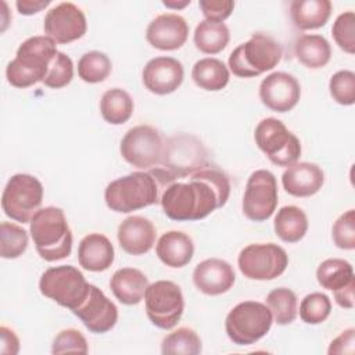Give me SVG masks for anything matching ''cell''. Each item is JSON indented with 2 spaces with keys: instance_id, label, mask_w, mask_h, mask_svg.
<instances>
[{
  "instance_id": "cell-7",
  "label": "cell",
  "mask_w": 355,
  "mask_h": 355,
  "mask_svg": "<svg viewBox=\"0 0 355 355\" xmlns=\"http://www.w3.org/2000/svg\"><path fill=\"white\" fill-rule=\"evenodd\" d=\"M40 293L73 312L89 295L90 283L83 273L72 265L47 268L39 280Z\"/></svg>"
},
{
  "instance_id": "cell-6",
  "label": "cell",
  "mask_w": 355,
  "mask_h": 355,
  "mask_svg": "<svg viewBox=\"0 0 355 355\" xmlns=\"http://www.w3.org/2000/svg\"><path fill=\"white\" fill-rule=\"evenodd\" d=\"M282 55L283 49L276 39L257 32L230 53L227 67L239 78H254L273 69L280 62Z\"/></svg>"
},
{
  "instance_id": "cell-36",
  "label": "cell",
  "mask_w": 355,
  "mask_h": 355,
  "mask_svg": "<svg viewBox=\"0 0 355 355\" xmlns=\"http://www.w3.org/2000/svg\"><path fill=\"white\" fill-rule=\"evenodd\" d=\"M28 232L12 222L0 223V255L4 259L19 258L28 248Z\"/></svg>"
},
{
  "instance_id": "cell-21",
  "label": "cell",
  "mask_w": 355,
  "mask_h": 355,
  "mask_svg": "<svg viewBox=\"0 0 355 355\" xmlns=\"http://www.w3.org/2000/svg\"><path fill=\"white\" fill-rule=\"evenodd\" d=\"M116 237L125 252L144 255L154 247L157 230L150 219L140 215H130L119 223Z\"/></svg>"
},
{
  "instance_id": "cell-35",
  "label": "cell",
  "mask_w": 355,
  "mask_h": 355,
  "mask_svg": "<svg viewBox=\"0 0 355 355\" xmlns=\"http://www.w3.org/2000/svg\"><path fill=\"white\" fill-rule=\"evenodd\" d=\"M112 71L110 57L98 50L85 53L78 61V75L86 83L104 82Z\"/></svg>"
},
{
  "instance_id": "cell-5",
  "label": "cell",
  "mask_w": 355,
  "mask_h": 355,
  "mask_svg": "<svg viewBox=\"0 0 355 355\" xmlns=\"http://www.w3.org/2000/svg\"><path fill=\"white\" fill-rule=\"evenodd\" d=\"M29 233L42 259L55 262L69 257L72 232L61 208L53 205L40 208L29 222Z\"/></svg>"
},
{
  "instance_id": "cell-1",
  "label": "cell",
  "mask_w": 355,
  "mask_h": 355,
  "mask_svg": "<svg viewBox=\"0 0 355 355\" xmlns=\"http://www.w3.org/2000/svg\"><path fill=\"white\" fill-rule=\"evenodd\" d=\"M187 179L169 183L161 193L159 204L169 219L200 220L227 202L230 180L223 171L207 165Z\"/></svg>"
},
{
  "instance_id": "cell-16",
  "label": "cell",
  "mask_w": 355,
  "mask_h": 355,
  "mask_svg": "<svg viewBox=\"0 0 355 355\" xmlns=\"http://www.w3.org/2000/svg\"><path fill=\"white\" fill-rule=\"evenodd\" d=\"M301 86L295 76L291 73L276 71L259 83V98L261 103L275 112L291 111L300 101Z\"/></svg>"
},
{
  "instance_id": "cell-24",
  "label": "cell",
  "mask_w": 355,
  "mask_h": 355,
  "mask_svg": "<svg viewBox=\"0 0 355 355\" xmlns=\"http://www.w3.org/2000/svg\"><path fill=\"white\" fill-rule=\"evenodd\" d=\"M155 254L169 268L186 266L194 255L193 239L180 230H169L161 234L155 244Z\"/></svg>"
},
{
  "instance_id": "cell-39",
  "label": "cell",
  "mask_w": 355,
  "mask_h": 355,
  "mask_svg": "<svg viewBox=\"0 0 355 355\" xmlns=\"http://www.w3.org/2000/svg\"><path fill=\"white\" fill-rule=\"evenodd\" d=\"M331 35L336 44L343 51L347 54H355V12H341L331 26Z\"/></svg>"
},
{
  "instance_id": "cell-38",
  "label": "cell",
  "mask_w": 355,
  "mask_h": 355,
  "mask_svg": "<svg viewBox=\"0 0 355 355\" xmlns=\"http://www.w3.org/2000/svg\"><path fill=\"white\" fill-rule=\"evenodd\" d=\"M73 78V62L69 55L58 51L51 60L43 85L50 89H62L71 83Z\"/></svg>"
},
{
  "instance_id": "cell-34",
  "label": "cell",
  "mask_w": 355,
  "mask_h": 355,
  "mask_svg": "<svg viewBox=\"0 0 355 355\" xmlns=\"http://www.w3.org/2000/svg\"><path fill=\"white\" fill-rule=\"evenodd\" d=\"M201 349V338L190 327H178L168 333L161 343V352L164 355H198Z\"/></svg>"
},
{
  "instance_id": "cell-22",
  "label": "cell",
  "mask_w": 355,
  "mask_h": 355,
  "mask_svg": "<svg viewBox=\"0 0 355 355\" xmlns=\"http://www.w3.org/2000/svg\"><path fill=\"white\" fill-rule=\"evenodd\" d=\"M324 183L323 169L313 162H295L283 172L282 184L293 197L315 196Z\"/></svg>"
},
{
  "instance_id": "cell-29",
  "label": "cell",
  "mask_w": 355,
  "mask_h": 355,
  "mask_svg": "<svg viewBox=\"0 0 355 355\" xmlns=\"http://www.w3.org/2000/svg\"><path fill=\"white\" fill-rule=\"evenodd\" d=\"M191 78L200 89L207 92H219L229 83L230 72L219 58L205 57L196 61L191 69Z\"/></svg>"
},
{
  "instance_id": "cell-33",
  "label": "cell",
  "mask_w": 355,
  "mask_h": 355,
  "mask_svg": "<svg viewBox=\"0 0 355 355\" xmlns=\"http://www.w3.org/2000/svg\"><path fill=\"white\" fill-rule=\"evenodd\" d=\"M266 305L272 312L273 320L280 326L293 323L298 313V300L293 290L277 287L266 295Z\"/></svg>"
},
{
  "instance_id": "cell-23",
  "label": "cell",
  "mask_w": 355,
  "mask_h": 355,
  "mask_svg": "<svg viewBox=\"0 0 355 355\" xmlns=\"http://www.w3.org/2000/svg\"><path fill=\"white\" fill-rule=\"evenodd\" d=\"M114 258V245L101 233L86 234L78 245V262L85 270L104 272L112 265Z\"/></svg>"
},
{
  "instance_id": "cell-45",
  "label": "cell",
  "mask_w": 355,
  "mask_h": 355,
  "mask_svg": "<svg viewBox=\"0 0 355 355\" xmlns=\"http://www.w3.org/2000/svg\"><path fill=\"white\" fill-rule=\"evenodd\" d=\"M0 352L6 355H15L19 352V338L15 331L7 326L0 327Z\"/></svg>"
},
{
  "instance_id": "cell-14",
  "label": "cell",
  "mask_w": 355,
  "mask_h": 355,
  "mask_svg": "<svg viewBox=\"0 0 355 355\" xmlns=\"http://www.w3.org/2000/svg\"><path fill=\"white\" fill-rule=\"evenodd\" d=\"M279 201L277 182L268 169L254 171L247 180L243 196V214L252 222H265L276 211Z\"/></svg>"
},
{
  "instance_id": "cell-20",
  "label": "cell",
  "mask_w": 355,
  "mask_h": 355,
  "mask_svg": "<svg viewBox=\"0 0 355 355\" xmlns=\"http://www.w3.org/2000/svg\"><path fill=\"white\" fill-rule=\"evenodd\" d=\"M236 282L233 266L219 258H208L197 263L193 270V283L205 295L227 293Z\"/></svg>"
},
{
  "instance_id": "cell-26",
  "label": "cell",
  "mask_w": 355,
  "mask_h": 355,
  "mask_svg": "<svg viewBox=\"0 0 355 355\" xmlns=\"http://www.w3.org/2000/svg\"><path fill=\"white\" fill-rule=\"evenodd\" d=\"M331 10L329 0H294L290 3V18L297 29H319L329 21Z\"/></svg>"
},
{
  "instance_id": "cell-12",
  "label": "cell",
  "mask_w": 355,
  "mask_h": 355,
  "mask_svg": "<svg viewBox=\"0 0 355 355\" xmlns=\"http://www.w3.org/2000/svg\"><path fill=\"white\" fill-rule=\"evenodd\" d=\"M241 275L250 280H273L288 266L286 250L275 243H255L244 247L237 257Z\"/></svg>"
},
{
  "instance_id": "cell-28",
  "label": "cell",
  "mask_w": 355,
  "mask_h": 355,
  "mask_svg": "<svg viewBox=\"0 0 355 355\" xmlns=\"http://www.w3.org/2000/svg\"><path fill=\"white\" fill-rule=\"evenodd\" d=\"M308 216L297 205L282 207L273 220L276 236L284 243H298L308 232Z\"/></svg>"
},
{
  "instance_id": "cell-10",
  "label": "cell",
  "mask_w": 355,
  "mask_h": 355,
  "mask_svg": "<svg viewBox=\"0 0 355 355\" xmlns=\"http://www.w3.org/2000/svg\"><path fill=\"white\" fill-rule=\"evenodd\" d=\"M42 182L29 173L12 175L1 194V209L12 220L29 223L43 201Z\"/></svg>"
},
{
  "instance_id": "cell-13",
  "label": "cell",
  "mask_w": 355,
  "mask_h": 355,
  "mask_svg": "<svg viewBox=\"0 0 355 355\" xmlns=\"http://www.w3.org/2000/svg\"><path fill=\"white\" fill-rule=\"evenodd\" d=\"M164 140L158 129L151 125L130 128L122 137L119 151L122 158L132 166L150 171L159 164Z\"/></svg>"
},
{
  "instance_id": "cell-19",
  "label": "cell",
  "mask_w": 355,
  "mask_h": 355,
  "mask_svg": "<svg viewBox=\"0 0 355 355\" xmlns=\"http://www.w3.org/2000/svg\"><path fill=\"white\" fill-rule=\"evenodd\" d=\"M189 37V24L175 12L157 15L146 29V39L154 49L173 51L180 49Z\"/></svg>"
},
{
  "instance_id": "cell-15",
  "label": "cell",
  "mask_w": 355,
  "mask_h": 355,
  "mask_svg": "<svg viewBox=\"0 0 355 355\" xmlns=\"http://www.w3.org/2000/svg\"><path fill=\"white\" fill-rule=\"evenodd\" d=\"M46 36L57 44H68L80 39L87 31L85 12L71 1H62L50 8L43 22Z\"/></svg>"
},
{
  "instance_id": "cell-8",
  "label": "cell",
  "mask_w": 355,
  "mask_h": 355,
  "mask_svg": "<svg viewBox=\"0 0 355 355\" xmlns=\"http://www.w3.org/2000/svg\"><path fill=\"white\" fill-rule=\"evenodd\" d=\"M273 324L268 305L258 301H243L233 306L225 319V330L236 345H251L265 337Z\"/></svg>"
},
{
  "instance_id": "cell-43",
  "label": "cell",
  "mask_w": 355,
  "mask_h": 355,
  "mask_svg": "<svg viewBox=\"0 0 355 355\" xmlns=\"http://www.w3.org/2000/svg\"><path fill=\"white\" fill-rule=\"evenodd\" d=\"M198 6L207 21L223 22L230 17L234 8V1L232 0H200Z\"/></svg>"
},
{
  "instance_id": "cell-3",
  "label": "cell",
  "mask_w": 355,
  "mask_h": 355,
  "mask_svg": "<svg viewBox=\"0 0 355 355\" xmlns=\"http://www.w3.org/2000/svg\"><path fill=\"white\" fill-rule=\"evenodd\" d=\"M162 187L151 171H136L110 182L104 190L107 207L129 214L159 202Z\"/></svg>"
},
{
  "instance_id": "cell-2",
  "label": "cell",
  "mask_w": 355,
  "mask_h": 355,
  "mask_svg": "<svg viewBox=\"0 0 355 355\" xmlns=\"http://www.w3.org/2000/svg\"><path fill=\"white\" fill-rule=\"evenodd\" d=\"M208 165V151L202 141L189 133H178L164 141L159 164L150 169L162 190L169 183L187 179Z\"/></svg>"
},
{
  "instance_id": "cell-48",
  "label": "cell",
  "mask_w": 355,
  "mask_h": 355,
  "mask_svg": "<svg viewBox=\"0 0 355 355\" xmlns=\"http://www.w3.org/2000/svg\"><path fill=\"white\" fill-rule=\"evenodd\" d=\"M191 1L190 0H183V1H176V0H164L162 4L168 8H173V10H180L184 8L186 6H189Z\"/></svg>"
},
{
  "instance_id": "cell-27",
  "label": "cell",
  "mask_w": 355,
  "mask_h": 355,
  "mask_svg": "<svg viewBox=\"0 0 355 355\" xmlns=\"http://www.w3.org/2000/svg\"><path fill=\"white\" fill-rule=\"evenodd\" d=\"M295 58L309 69H319L329 64L331 46L322 35H301L294 42Z\"/></svg>"
},
{
  "instance_id": "cell-47",
  "label": "cell",
  "mask_w": 355,
  "mask_h": 355,
  "mask_svg": "<svg viewBox=\"0 0 355 355\" xmlns=\"http://www.w3.org/2000/svg\"><path fill=\"white\" fill-rule=\"evenodd\" d=\"M354 290H355V283H351L344 288L333 291L334 301L337 302V305H340L341 308H345V309H352L355 305Z\"/></svg>"
},
{
  "instance_id": "cell-42",
  "label": "cell",
  "mask_w": 355,
  "mask_h": 355,
  "mask_svg": "<svg viewBox=\"0 0 355 355\" xmlns=\"http://www.w3.org/2000/svg\"><path fill=\"white\" fill-rule=\"evenodd\" d=\"M53 354H65V352H78L87 354L89 345L85 336L78 329H64L53 340L51 344Z\"/></svg>"
},
{
  "instance_id": "cell-30",
  "label": "cell",
  "mask_w": 355,
  "mask_h": 355,
  "mask_svg": "<svg viewBox=\"0 0 355 355\" xmlns=\"http://www.w3.org/2000/svg\"><path fill=\"white\" fill-rule=\"evenodd\" d=\"M133 98L121 87L108 89L100 100L101 116L110 125H122L128 122L133 114Z\"/></svg>"
},
{
  "instance_id": "cell-11",
  "label": "cell",
  "mask_w": 355,
  "mask_h": 355,
  "mask_svg": "<svg viewBox=\"0 0 355 355\" xmlns=\"http://www.w3.org/2000/svg\"><path fill=\"white\" fill-rule=\"evenodd\" d=\"M144 306L148 320L158 329L171 330L180 320L184 298L180 287L171 280H157L144 293Z\"/></svg>"
},
{
  "instance_id": "cell-9",
  "label": "cell",
  "mask_w": 355,
  "mask_h": 355,
  "mask_svg": "<svg viewBox=\"0 0 355 355\" xmlns=\"http://www.w3.org/2000/svg\"><path fill=\"white\" fill-rule=\"evenodd\" d=\"M254 140L268 159L277 166H290L301 157L300 139L277 118H263L254 130Z\"/></svg>"
},
{
  "instance_id": "cell-4",
  "label": "cell",
  "mask_w": 355,
  "mask_h": 355,
  "mask_svg": "<svg viewBox=\"0 0 355 355\" xmlns=\"http://www.w3.org/2000/svg\"><path fill=\"white\" fill-rule=\"evenodd\" d=\"M57 53V43L51 37H28L19 44L15 58L6 68L7 82L17 89H26L37 82H43L49 65Z\"/></svg>"
},
{
  "instance_id": "cell-18",
  "label": "cell",
  "mask_w": 355,
  "mask_h": 355,
  "mask_svg": "<svg viewBox=\"0 0 355 355\" xmlns=\"http://www.w3.org/2000/svg\"><path fill=\"white\" fill-rule=\"evenodd\" d=\"M184 69L179 60L173 57H155L147 61L141 71L144 87L158 96L176 92L183 83Z\"/></svg>"
},
{
  "instance_id": "cell-46",
  "label": "cell",
  "mask_w": 355,
  "mask_h": 355,
  "mask_svg": "<svg viewBox=\"0 0 355 355\" xmlns=\"http://www.w3.org/2000/svg\"><path fill=\"white\" fill-rule=\"evenodd\" d=\"M50 6V0H17L15 7L22 15H33Z\"/></svg>"
},
{
  "instance_id": "cell-37",
  "label": "cell",
  "mask_w": 355,
  "mask_h": 355,
  "mask_svg": "<svg viewBox=\"0 0 355 355\" xmlns=\"http://www.w3.org/2000/svg\"><path fill=\"white\" fill-rule=\"evenodd\" d=\"M331 312V301L324 293L306 294L300 304V318L306 324L323 323Z\"/></svg>"
},
{
  "instance_id": "cell-17",
  "label": "cell",
  "mask_w": 355,
  "mask_h": 355,
  "mask_svg": "<svg viewBox=\"0 0 355 355\" xmlns=\"http://www.w3.org/2000/svg\"><path fill=\"white\" fill-rule=\"evenodd\" d=\"M72 313L80 319L89 331L96 334L110 331L118 322L116 305L94 284H90L87 298Z\"/></svg>"
},
{
  "instance_id": "cell-40",
  "label": "cell",
  "mask_w": 355,
  "mask_h": 355,
  "mask_svg": "<svg viewBox=\"0 0 355 355\" xmlns=\"http://www.w3.org/2000/svg\"><path fill=\"white\" fill-rule=\"evenodd\" d=\"M329 92L336 103L352 105L355 103V73L349 69L337 71L329 80Z\"/></svg>"
},
{
  "instance_id": "cell-41",
  "label": "cell",
  "mask_w": 355,
  "mask_h": 355,
  "mask_svg": "<svg viewBox=\"0 0 355 355\" xmlns=\"http://www.w3.org/2000/svg\"><path fill=\"white\" fill-rule=\"evenodd\" d=\"M331 237L336 247L341 250L355 248V209H348L341 214L331 227Z\"/></svg>"
},
{
  "instance_id": "cell-44",
  "label": "cell",
  "mask_w": 355,
  "mask_h": 355,
  "mask_svg": "<svg viewBox=\"0 0 355 355\" xmlns=\"http://www.w3.org/2000/svg\"><path fill=\"white\" fill-rule=\"evenodd\" d=\"M354 344H355V329L349 327L341 331L329 345L327 354L329 355H341V354H354Z\"/></svg>"
},
{
  "instance_id": "cell-31",
  "label": "cell",
  "mask_w": 355,
  "mask_h": 355,
  "mask_svg": "<svg viewBox=\"0 0 355 355\" xmlns=\"http://www.w3.org/2000/svg\"><path fill=\"white\" fill-rule=\"evenodd\" d=\"M230 40V32L223 22L201 21L194 29L193 42L197 50L204 54H218L220 53Z\"/></svg>"
},
{
  "instance_id": "cell-32",
  "label": "cell",
  "mask_w": 355,
  "mask_h": 355,
  "mask_svg": "<svg viewBox=\"0 0 355 355\" xmlns=\"http://www.w3.org/2000/svg\"><path fill=\"white\" fill-rule=\"evenodd\" d=\"M316 279L322 288L337 291L355 283L352 265L341 258L324 259L316 269Z\"/></svg>"
},
{
  "instance_id": "cell-25",
  "label": "cell",
  "mask_w": 355,
  "mask_h": 355,
  "mask_svg": "<svg viewBox=\"0 0 355 355\" xmlns=\"http://www.w3.org/2000/svg\"><path fill=\"white\" fill-rule=\"evenodd\" d=\"M147 276L136 268H121L110 279L114 297L123 305H136L144 298L148 287Z\"/></svg>"
}]
</instances>
